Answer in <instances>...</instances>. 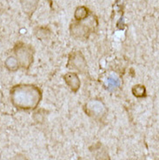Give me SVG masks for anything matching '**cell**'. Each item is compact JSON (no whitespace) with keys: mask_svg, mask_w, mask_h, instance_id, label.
Instances as JSON below:
<instances>
[{"mask_svg":"<svg viewBox=\"0 0 159 160\" xmlns=\"http://www.w3.org/2000/svg\"><path fill=\"white\" fill-rule=\"evenodd\" d=\"M4 65H5V68L10 72H16L17 70H18L19 68V64H18L17 60L13 56H10L6 58L5 62H4Z\"/></svg>","mask_w":159,"mask_h":160,"instance_id":"52a82bcc","label":"cell"},{"mask_svg":"<svg viewBox=\"0 0 159 160\" xmlns=\"http://www.w3.org/2000/svg\"><path fill=\"white\" fill-rule=\"evenodd\" d=\"M38 2L39 0H20L23 12L25 14H27L29 17H32V14L36 12L38 6Z\"/></svg>","mask_w":159,"mask_h":160,"instance_id":"5b68a950","label":"cell"},{"mask_svg":"<svg viewBox=\"0 0 159 160\" xmlns=\"http://www.w3.org/2000/svg\"><path fill=\"white\" fill-rule=\"evenodd\" d=\"M89 17V9L85 6H79L76 9L74 18L77 21H82Z\"/></svg>","mask_w":159,"mask_h":160,"instance_id":"ba28073f","label":"cell"},{"mask_svg":"<svg viewBox=\"0 0 159 160\" xmlns=\"http://www.w3.org/2000/svg\"><path fill=\"white\" fill-rule=\"evenodd\" d=\"M13 52L19 66L24 69H29L33 61V51L31 45L18 42L15 44Z\"/></svg>","mask_w":159,"mask_h":160,"instance_id":"7a4b0ae2","label":"cell"},{"mask_svg":"<svg viewBox=\"0 0 159 160\" xmlns=\"http://www.w3.org/2000/svg\"><path fill=\"white\" fill-rule=\"evenodd\" d=\"M10 98L17 109L24 111L33 110L39 104L42 92L33 84H16L10 91Z\"/></svg>","mask_w":159,"mask_h":160,"instance_id":"6da1fadb","label":"cell"},{"mask_svg":"<svg viewBox=\"0 0 159 160\" xmlns=\"http://www.w3.org/2000/svg\"><path fill=\"white\" fill-rule=\"evenodd\" d=\"M91 18L88 22L77 21L72 23L71 25V33L77 38H88L92 31H94L95 26L97 25V21L95 17H90Z\"/></svg>","mask_w":159,"mask_h":160,"instance_id":"3957f363","label":"cell"},{"mask_svg":"<svg viewBox=\"0 0 159 160\" xmlns=\"http://www.w3.org/2000/svg\"><path fill=\"white\" fill-rule=\"evenodd\" d=\"M67 67L71 69H75L82 73H86L87 63L81 52H72L70 55L69 60H68Z\"/></svg>","mask_w":159,"mask_h":160,"instance_id":"277c9868","label":"cell"},{"mask_svg":"<svg viewBox=\"0 0 159 160\" xmlns=\"http://www.w3.org/2000/svg\"><path fill=\"white\" fill-rule=\"evenodd\" d=\"M65 83L71 88L72 92H77L80 87V80L77 73H67L64 77Z\"/></svg>","mask_w":159,"mask_h":160,"instance_id":"8992f818","label":"cell"},{"mask_svg":"<svg viewBox=\"0 0 159 160\" xmlns=\"http://www.w3.org/2000/svg\"><path fill=\"white\" fill-rule=\"evenodd\" d=\"M132 92H133L134 96L137 97V98H142V97L146 96V89L142 84L135 85L132 89Z\"/></svg>","mask_w":159,"mask_h":160,"instance_id":"9c48e42d","label":"cell"},{"mask_svg":"<svg viewBox=\"0 0 159 160\" xmlns=\"http://www.w3.org/2000/svg\"><path fill=\"white\" fill-rule=\"evenodd\" d=\"M35 34L39 39H44L50 35V30L45 27H39L35 31Z\"/></svg>","mask_w":159,"mask_h":160,"instance_id":"30bf717a","label":"cell"}]
</instances>
